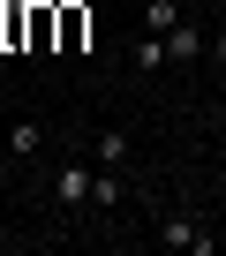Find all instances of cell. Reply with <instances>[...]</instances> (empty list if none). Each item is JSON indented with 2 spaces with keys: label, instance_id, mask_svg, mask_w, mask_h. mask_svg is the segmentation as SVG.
Returning a JSON list of instances; mask_svg holds the SVG:
<instances>
[{
  "label": "cell",
  "instance_id": "52a82bcc",
  "mask_svg": "<svg viewBox=\"0 0 226 256\" xmlns=\"http://www.w3.org/2000/svg\"><path fill=\"white\" fill-rule=\"evenodd\" d=\"M38 144H46V128H38V120H16V128H8V151H23V158H30Z\"/></svg>",
  "mask_w": 226,
  "mask_h": 256
},
{
  "label": "cell",
  "instance_id": "7a4b0ae2",
  "mask_svg": "<svg viewBox=\"0 0 226 256\" xmlns=\"http://www.w3.org/2000/svg\"><path fill=\"white\" fill-rule=\"evenodd\" d=\"M158 241H166V248H188V256H211V234L188 226V218H158Z\"/></svg>",
  "mask_w": 226,
  "mask_h": 256
},
{
  "label": "cell",
  "instance_id": "277c9868",
  "mask_svg": "<svg viewBox=\"0 0 226 256\" xmlns=\"http://www.w3.org/2000/svg\"><path fill=\"white\" fill-rule=\"evenodd\" d=\"M166 60H174V46H166L158 30H144V38H136V68H144V76H158Z\"/></svg>",
  "mask_w": 226,
  "mask_h": 256
},
{
  "label": "cell",
  "instance_id": "ba28073f",
  "mask_svg": "<svg viewBox=\"0 0 226 256\" xmlns=\"http://www.w3.org/2000/svg\"><path fill=\"white\" fill-rule=\"evenodd\" d=\"M174 23H181V0H151V30H158V38H166V30H174Z\"/></svg>",
  "mask_w": 226,
  "mask_h": 256
},
{
  "label": "cell",
  "instance_id": "8992f818",
  "mask_svg": "<svg viewBox=\"0 0 226 256\" xmlns=\"http://www.w3.org/2000/svg\"><path fill=\"white\" fill-rule=\"evenodd\" d=\"M98 166H128V128H106L98 136Z\"/></svg>",
  "mask_w": 226,
  "mask_h": 256
},
{
  "label": "cell",
  "instance_id": "6da1fadb",
  "mask_svg": "<svg viewBox=\"0 0 226 256\" xmlns=\"http://www.w3.org/2000/svg\"><path fill=\"white\" fill-rule=\"evenodd\" d=\"M90 181H98V174H90L83 158H68V166H53V204H60L68 218H76V211H90Z\"/></svg>",
  "mask_w": 226,
  "mask_h": 256
},
{
  "label": "cell",
  "instance_id": "3957f363",
  "mask_svg": "<svg viewBox=\"0 0 226 256\" xmlns=\"http://www.w3.org/2000/svg\"><path fill=\"white\" fill-rule=\"evenodd\" d=\"M90 204H98V211H121V204H128V181H121V166H98V181H90Z\"/></svg>",
  "mask_w": 226,
  "mask_h": 256
},
{
  "label": "cell",
  "instance_id": "5b68a950",
  "mask_svg": "<svg viewBox=\"0 0 226 256\" xmlns=\"http://www.w3.org/2000/svg\"><path fill=\"white\" fill-rule=\"evenodd\" d=\"M166 46H174V60H196V53H204V30H196V23L181 16V23L166 30Z\"/></svg>",
  "mask_w": 226,
  "mask_h": 256
},
{
  "label": "cell",
  "instance_id": "9c48e42d",
  "mask_svg": "<svg viewBox=\"0 0 226 256\" xmlns=\"http://www.w3.org/2000/svg\"><path fill=\"white\" fill-rule=\"evenodd\" d=\"M211 60H218V68H226V30H218V38H211Z\"/></svg>",
  "mask_w": 226,
  "mask_h": 256
},
{
  "label": "cell",
  "instance_id": "30bf717a",
  "mask_svg": "<svg viewBox=\"0 0 226 256\" xmlns=\"http://www.w3.org/2000/svg\"><path fill=\"white\" fill-rule=\"evenodd\" d=\"M0 23H8V16H0Z\"/></svg>",
  "mask_w": 226,
  "mask_h": 256
}]
</instances>
